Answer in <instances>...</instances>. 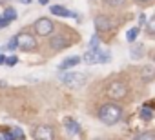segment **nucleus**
Listing matches in <instances>:
<instances>
[{
    "label": "nucleus",
    "instance_id": "nucleus-7",
    "mask_svg": "<svg viewBox=\"0 0 155 140\" xmlns=\"http://www.w3.org/2000/svg\"><path fill=\"white\" fill-rule=\"evenodd\" d=\"M33 138L35 140H53L55 131H53L51 126H37L33 129Z\"/></svg>",
    "mask_w": 155,
    "mask_h": 140
},
{
    "label": "nucleus",
    "instance_id": "nucleus-17",
    "mask_svg": "<svg viewBox=\"0 0 155 140\" xmlns=\"http://www.w3.org/2000/svg\"><path fill=\"white\" fill-rule=\"evenodd\" d=\"M4 17H6V18L11 22V20H15V18H17V11H15L13 8H8V9L4 11Z\"/></svg>",
    "mask_w": 155,
    "mask_h": 140
},
{
    "label": "nucleus",
    "instance_id": "nucleus-25",
    "mask_svg": "<svg viewBox=\"0 0 155 140\" xmlns=\"http://www.w3.org/2000/svg\"><path fill=\"white\" fill-rule=\"evenodd\" d=\"M17 62H18V58H17V56H9V58L6 60V64H8V65H15Z\"/></svg>",
    "mask_w": 155,
    "mask_h": 140
},
{
    "label": "nucleus",
    "instance_id": "nucleus-21",
    "mask_svg": "<svg viewBox=\"0 0 155 140\" xmlns=\"http://www.w3.org/2000/svg\"><path fill=\"white\" fill-rule=\"evenodd\" d=\"M104 2H106L108 6H111V8H120L126 0H104Z\"/></svg>",
    "mask_w": 155,
    "mask_h": 140
},
{
    "label": "nucleus",
    "instance_id": "nucleus-22",
    "mask_svg": "<svg viewBox=\"0 0 155 140\" xmlns=\"http://www.w3.org/2000/svg\"><path fill=\"white\" fill-rule=\"evenodd\" d=\"M17 47H18V40H17V37H13V38L8 42V49H9V51H15Z\"/></svg>",
    "mask_w": 155,
    "mask_h": 140
},
{
    "label": "nucleus",
    "instance_id": "nucleus-32",
    "mask_svg": "<svg viewBox=\"0 0 155 140\" xmlns=\"http://www.w3.org/2000/svg\"><path fill=\"white\" fill-rule=\"evenodd\" d=\"M140 2H148V0H140Z\"/></svg>",
    "mask_w": 155,
    "mask_h": 140
},
{
    "label": "nucleus",
    "instance_id": "nucleus-33",
    "mask_svg": "<svg viewBox=\"0 0 155 140\" xmlns=\"http://www.w3.org/2000/svg\"><path fill=\"white\" fill-rule=\"evenodd\" d=\"M22 140H24V138H22Z\"/></svg>",
    "mask_w": 155,
    "mask_h": 140
},
{
    "label": "nucleus",
    "instance_id": "nucleus-9",
    "mask_svg": "<svg viewBox=\"0 0 155 140\" xmlns=\"http://www.w3.org/2000/svg\"><path fill=\"white\" fill-rule=\"evenodd\" d=\"M95 29H97V31H108V29H111V22H110V18H106L104 15L95 17Z\"/></svg>",
    "mask_w": 155,
    "mask_h": 140
},
{
    "label": "nucleus",
    "instance_id": "nucleus-20",
    "mask_svg": "<svg viewBox=\"0 0 155 140\" xmlns=\"http://www.w3.org/2000/svg\"><path fill=\"white\" fill-rule=\"evenodd\" d=\"M140 116H142V120H151V116H153V113H151V109H148V107H144V109L140 111Z\"/></svg>",
    "mask_w": 155,
    "mask_h": 140
},
{
    "label": "nucleus",
    "instance_id": "nucleus-15",
    "mask_svg": "<svg viewBox=\"0 0 155 140\" xmlns=\"http://www.w3.org/2000/svg\"><path fill=\"white\" fill-rule=\"evenodd\" d=\"M153 77H155V73H153L151 67H144V69H142V78H144V80H151Z\"/></svg>",
    "mask_w": 155,
    "mask_h": 140
},
{
    "label": "nucleus",
    "instance_id": "nucleus-28",
    "mask_svg": "<svg viewBox=\"0 0 155 140\" xmlns=\"http://www.w3.org/2000/svg\"><path fill=\"white\" fill-rule=\"evenodd\" d=\"M38 2H40V4H48V2H49V0H38Z\"/></svg>",
    "mask_w": 155,
    "mask_h": 140
},
{
    "label": "nucleus",
    "instance_id": "nucleus-6",
    "mask_svg": "<svg viewBox=\"0 0 155 140\" xmlns=\"http://www.w3.org/2000/svg\"><path fill=\"white\" fill-rule=\"evenodd\" d=\"M17 40H18V47L22 51H33V49H37V40L29 33H18Z\"/></svg>",
    "mask_w": 155,
    "mask_h": 140
},
{
    "label": "nucleus",
    "instance_id": "nucleus-12",
    "mask_svg": "<svg viewBox=\"0 0 155 140\" xmlns=\"http://www.w3.org/2000/svg\"><path fill=\"white\" fill-rule=\"evenodd\" d=\"M49 46L53 47V49H64V47H68V40L64 38V37H51V40H49Z\"/></svg>",
    "mask_w": 155,
    "mask_h": 140
},
{
    "label": "nucleus",
    "instance_id": "nucleus-11",
    "mask_svg": "<svg viewBox=\"0 0 155 140\" xmlns=\"http://www.w3.org/2000/svg\"><path fill=\"white\" fill-rule=\"evenodd\" d=\"M64 126H66V129H68L69 133H73V135H79V133H81V124L77 122V120H73V118H64Z\"/></svg>",
    "mask_w": 155,
    "mask_h": 140
},
{
    "label": "nucleus",
    "instance_id": "nucleus-13",
    "mask_svg": "<svg viewBox=\"0 0 155 140\" xmlns=\"http://www.w3.org/2000/svg\"><path fill=\"white\" fill-rule=\"evenodd\" d=\"M142 55H144V46L142 44H135L133 47H131V58L133 60H139V58H142Z\"/></svg>",
    "mask_w": 155,
    "mask_h": 140
},
{
    "label": "nucleus",
    "instance_id": "nucleus-1",
    "mask_svg": "<svg viewBox=\"0 0 155 140\" xmlns=\"http://www.w3.org/2000/svg\"><path fill=\"white\" fill-rule=\"evenodd\" d=\"M97 116H99V120H101L102 124L113 126V124H117V122L122 118V109H120V106H117V104H113V102H108V104L101 106Z\"/></svg>",
    "mask_w": 155,
    "mask_h": 140
},
{
    "label": "nucleus",
    "instance_id": "nucleus-4",
    "mask_svg": "<svg viewBox=\"0 0 155 140\" xmlns=\"http://www.w3.org/2000/svg\"><path fill=\"white\" fill-rule=\"evenodd\" d=\"M106 93L110 95V98H115V100H119V98H124V97H126V93H128V86H126L124 82H119V80H115V82L108 84V88H106Z\"/></svg>",
    "mask_w": 155,
    "mask_h": 140
},
{
    "label": "nucleus",
    "instance_id": "nucleus-31",
    "mask_svg": "<svg viewBox=\"0 0 155 140\" xmlns=\"http://www.w3.org/2000/svg\"><path fill=\"white\" fill-rule=\"evenodd\" d=\"M0 140H6V138H4V136H0Z\"/></svg>",
    "mask_w": 155,
    "mask_h": 140
},
{
    "label": "nucleus",
    "instance_id": "nucleus-24",
    "mask_svg": "<svg viewBox=\"0 0 155 140\" xmlns=\"http://www.w3.org/2000/svg\"><path fill=\"white\" fill-rule=\"evenodd\" d=\"M9 26V20L6 18V17H0V29H4V27H8Z\"/></svg>",
    "mask_w": 155,
    "mask_h": 140
},
{
    "label": "nucleus",
    "instance_id": "nucleus-18",
    "mask_svg": "<svg viewBox=\"0 0 155 140\" xmlns=\"http://www.w3.org/2000/svg\"><path fill=\"white\" fill-rule=\"evenodd\" d=\"M146 29L150 35H155V17H151L148 22H146Z\"/></svg>",
    "mask_w": 155,
    "mask_h": 140
},
{
    "label": "nucleus",
    "instance_id": "nucleus-23",
    "mask_svg": "<svg viewBox=\"0 0 155 140\" xmlns=\"http://www.w3.org/2000/svg\"><path fill=\"white\" fill-rule=\"evenodd\" d=\"M99 47V35H93L90 40V49H97Z\"/></svg>",
    "mask_w": 155,
    "mask_h": 140
},
{
    "label": "nucleus",
    "instance_id": "nucleus-5",
    "mask_svg": "<svg viewBox=\"0 0 155 140\" xmlns=\"http://www.w3.org/2000/svg\"><path fill=\"white\" fill-rule=\"evenodd\" d=\"M53 29H55L53 22L49 18H46V17H42V18H38L35 22V31H37L38 37H49L53 33Z\"/></svg>",
    "mask_w": 155,
    "mask_h": 140
},
{
    "label": "nucleus",
    "instance_id": "nucleus-2",
    "mask_svg": "<svg viewBox=\"0 0 155 140\" xmlns=\"http://www.w3.org/2000/svg\"><path fill=\"white\" fill-rule=\"evenodd\" d=\"M58 78L66 84V86H69V88H81V86H84L86 84V80H88V75H84V73H75V71H62L60 75H58Z\"/></svg>",
    "mask_w": 155,
    "mask_h": 140
},
{
    "label": "nucleus",
    "instance_id": "nucleus-10",
    "mask_svg": "<svg viewBox=\"0 0 155 140\" xmlns=\"http://www.w3.org/2000/svg\"><path fill=\"white\" fill-rule=\"evenodd\" d=\"M51 13H53V15H58V17L79 18V15H77V13H73V11H69V9H66V8H62V6H51Z\"/></svg>",
    "mask_w": 155,
    "mask_h": 140
},
{
    "label": "nucleus",
    "instance_id": "nucleus-27",
    "mask_svg": "<svg viewBox=\"0 0 155 140\" xmlns=\"http://www.w3.org/2000/svg\"><path fill=\"white\" fill-rule=\"evenodd\" d=\"M6 60H8V56H4V55H0V65H2V64H6Z\"/></svg>",
    "mask_w": 155,
    "mask_h": 140
},
{
    "label": "nucleus",
    "instance_id": "nucleus-14",
    "mask_svg": "<svg viewBox=\"0 0 155 140\" xmlns=\"http://www.w3.org/2000/svg\"><path fill=\"white\" fill-rule=\"evenodd\" d=\"M137 35H139V27H131V29L126 33V40H128V42H135Z\"/></svg>",
    "mask_w": 155,
    "mask_h": 140
},
{
    "label": "nucleus",
    "instance_id": "nucleus-19",
    "mask_svg": "<svg viewBox=\"0 0 155 140\" xmlns=\"http://www.w3.org/2000/svg\"><path fill=\"white\" fill-rule=\"evenodd\" d=\"M11 133H13V138H15V140H22V138H24V131H22L20 127H13Z\"/></svg>",
    "mask_w": 155,
    "mask_h": 140
},
{
    "label": "nucleus",
    "instance_id": "nucleus-16",
    "mask_svg": "<svg viewBox=\"0 0 155 140\" xmlns=\"http://www.w3.org/2000/svg\"><path fill=\"white\" fill-rule=\"evenodd\" d=\"M133 140H155V135H153V133H148V131H146V133H140V135H137V136H135Z\"/></svg>",
    "mask_w": 155,
    "mask_h": 140
},
{
    "label": "nucleus",
    "instance_id": "nucleus-29",
    "mask_svg": "<svg viewBox=\"0 0 155 140\" xmlns=\"http://www.w3.org/2000/svg\"><path fill=\"white\" fill-rule=\"evenodd\" d=\"M20 2H22V4H29V2H31V0H20Z\"/></svg>",
    "mask_w": 155,
    "mask_h": 140
},
{
    "label": "nucleus",
    "instance_id": "nucleus-3",
    "mask_svg": "<svg viewBox=\"0 0 155 140\" xmlns=\"http://www.w3.org/2000/svg\"><path fill=\"white\" fill-rule=\"evenodd\" d=\"M82 60L86 62V64H106V62H110L111 60V53L110 51H102V49H90L84 56H82Z\"/></svg>",
    "mask_w": 155,
    "mask_h": 140
},
{
    "label": "nucleus",
    "instance_id": "nucleus-30",
    "mask_svg": "<svg viewBox=\"0 0 155 140\" xmlns=\"http://www.w3.org/2000/svg\"><path fill=\"white\" fill-rule=\"evenodd\" d=\"M151 58H153V62H155V53H153V56H151Z\"/></svg>",
    "mask_w": 155,
    "mask_h": 140
},
{
    "label": "nucleus",
    "instance_id": "nucleus-8",
    "mask_svg": "<svg viewBox=\"0 0 155 140\" xmlns=\"http://www.w3.org/2000/svg\"><path fill=\"white\" fill-rule=\"evenodd\" d=\"M81 56H77V55H73V56H68V58H64L62 62H60V65H58V69H60V71H64V69H66V71H68V69L69 67H75L77 64H81Z\"/></svg>",
    "mask_w": 155,
    "mask_h": 140
},
{
    "label": "nucleus",
    "instance_id": "nucleus-26",
    "mask_svg": "<svg viewBox=\"0 0 155 140\" xmlns=\"http://www.w3.org/2000/svg\"><path fill=\"white\" fill-rule=\"evenodd\" d=\"M146 22V17H144V13H140L139 15V24H144Z\"/></svg>",
    "mask_w": 155,
    "mask_h": 140
}]
</instances>
